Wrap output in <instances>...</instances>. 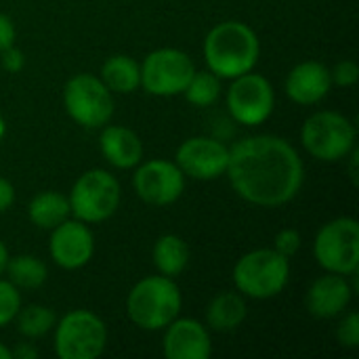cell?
<instances>
[{
  "label": "cell",
  "instance_id": "1",
  "mask_svg": "<svg viewBox=\"0 0 359 359\" xmlns=\"http://www.w3.org/2000/svg\"><path fill=\"white\" fill-rule=\"evenodd\" d=\"M225 175L244 202L263 208L288 204L305 183L299 151L276 135H255L233 143Z\"/></svg>",
  "mask_w": 359,
  "mask_h": 359
},
{
  "label": "cell",
  "instance_id": "2",
  "mask_svg": "<svg viewBox=\"0 0 359 359\" xmlns=\"http://www.w3.org/2000/svg\"><path fill=\"white\" fill-rule=\"evenodd\" d=\"M206 67L221 80H233L257 67L261 57V40L244 21L217 23L202 44Z\"/></svg>",
  "mask_w": 359,
  "mask_h": 359
},
{
  "label": "cell",
  "instance_id": "3",
  "mask_svg": "<svg viewBox=\"0 0 359 359\" xmlns=\"http://www.w3.org/2000/svg\"><path fill=\"white\" fill-rule=\"evenodd\" d=\"M181 307L183 297L175 278L162 273L139 280L126 297L128 320L147 332L164 330L175 318H179Z\"/></svg>",
  "mask_w": 359,
  "mask_h": 359
},
{
  "label": "cell",
  "instance_id": "4",
  "mask_svg": "<svg viewBox=\"0 0 359 359\" xmlns=\"http://www.w3.org/2000/svg\"><path fill=\"white\" fill-rule=\"evenodd\" d=\"M236 290L255 301H267L284 292L290 280V259L273 248H257L238 259L233 265Z\"/></svg>",
  "mask_w": 359,
  "mask_h": 359
},
{
  "label": "cell",
  "instance_id": "5",
  "mask_svg": "<svg viewBox=\"0 0 359 359\" xmlns=\"http://www.w3.org/2000/svg\"><path fill=\"white\" fill-rule=\"evenodd\" d=\"M69 212L74 219L95 225L111 219L120 208L122 189L118 179L105 168H90L82 172L69 189Z\"/></svg>",
  "mask_w": 359,
  "mask_h": 359
},
{
  "label": "cell",
  "instance_id": "6",
  "mask_svg": "<svg viewBox=\"0 0 359 359\" xmlns=\"http://www.w3.org/2000/svg\"><path fill=\"white\" fill-rule=\"evenodd\" d=\"M358 141L355 124L339 111H316L301 128V143L305 151L320 162H341L353 149Z\"/></svg>",
  "mask_w": 359,
  "mask_h": 359
},
{
  "label": "cell",
  "instance_id": "7",
  "mask_svg": "<svg viewBox=\"0 0 359 359\" xmlns=\"http://www.w3.org/2000/svg\"><path fill=\"white\" fill-rule=\"evenodd\" d=\"M107 347L105 322L88 311H67L55 322V353L59 359H97Z\"/></svg>",
  "mask_w": 359,
  "mask_h": 359
},
{
  "label": "cell",
  "instance_id": "8",
  "mask_svg": "<svg viewBox=\"0 0 359 359\" xmlns=\"http://www.w3.org/2000/svg\"><path fill=\"white\" fill-rule=\"evenodd\" d=\"M313 257L328 273L355 276L359 267V223L339 217L320 227L313 240Z\"/></svg>",
  "mask_w": 359,
  "mask_h": 359
},
{
  "label": "cell",
  "instance_id": "9",
  "mask_svg": "<svg viewBox=\"0 0 359 359\" xmlns=\"http://www.w3.org/2000/svg\"><path fill=\"white\" fill-rule=\"evenodd\" d=\"M63 107L82 128H101L114 116V93L99 76L76 74L63 86Z\"/></svg>",
  "mask_w": 359,
  "mask_h": 359
},
{
  "label": "cell",
  "instance_id": "10",
  "mask_svg": "<svg viewBox=\"0 0 359 359\" xmlns=\"http://www.w3.org/2000/svg\"><path fill=\"white\" fill-rule=\"evenodd\" d=\"M196 74L194 59L181 48H156L141 63V86L154 97L183 95Z\"/></svg>",
  "mask_w": 359,
  "mask_h": 359
},
{
  "label": "cell",
  "instance_id": "11",
  "mask_svg": "<svg viewBox=\"0 0 359 359\" xmlns=\"http://www.w3.org/2000/svg\"><path fill=\"white\" fill-rule=\"evenodd\" d=\"M229 116L244 126H259L267 122L276 107V90L271 82L255 72L231 80L225 95Z\"/></svg>",
  "mask_w": 359,
  "mask_h": 359
},
{
  "label": "cell",
  "instance_id": "12",
  "mask_svg": "<svg viewBox=\"0 0 359 359\" xmlns=\"http://www.w3.org/2000/svg\"><path fill=\"white\" fill-rule=\"evenodd\" d=\"M133 189L137 198L149 206H170L185 191V175L175 160H147L135 166Z\"/></svg>",
  "mask_w": 359,
  "mask_h": 359
},
{
  "label": "cell",
  "instance_id": "13",
  "mask_svg": "<svg viewBox=\"0 0 359 359\" xmlns=\"http://www.w3.org/2000/svg\"><path fill=\"white\" fill-rule=\"evenodd\" d=\"M229 162V147L212 137L185 139L175 156L181 172L196 181H217L225 175Z\"/></svg>",
  "mask_w": 359,
  "mask_h": 359
},
{
  "label": "cell",
  "instance_id": "14",
  "mask_svg": "<svg viewBox=\"0 0 359 359\" xmlns=\"http://www.w3.org/2000/svg\"><path fill=\"white\" fill-rule=\"evenodd\" d=\"M48 255L53 263L65 271L82 269L95 255V233L78 219H65L61 225L50 229Z\"/></svg>",
  "mask_w": 359,
  "mask_h": 359
},
{
  "label": "cell",
  "instance_id": "15",
  "mask_svg": "<svg viewBox=\"0 0 359 359\" xmlns=\"http://www.w3.org/2000/svg\"><path fill=\"white\" fill-rule=\"evenodd\" d=\"M162 351L166 359H208L212 355L210 330L191 318H175L164 328Z\"/></svg>",
  "mask_w": 359,
  "mask_h": 359
},
{
  "label": "cell",
  "instance_id": "16",
  "mask_svg": "<svg viewBox=\"0 0 359 359\" xmlns=\"http://www.w3.org/2000/svg\"><path fill=\"white\" fill-rule=\"evenodd\" d=\"M353 297V286L347 282V276L324 273L320 276L305 294L307 311L318 320H332L345 313Z\"/></svg>",
  "mask_w": 359,
  "mask_h": 359
},
{
  "label": "cell",
  "instance_id": "17",
  "mask_svg": "<svg viewBox=\"0 0 359 359\" xmlns=\"http://www.w3.org/2000/svg\"><path fill=\"white\" fill-rule=\"evenodd\" d=\"M332 88L330 67L322 61H303L294 65L284 82V90L290 101L299 105H316Z\"/></svg>",
  "mask_w": 359,
  "mask_h": 359
},
{
  "label": "cell",
  "instance_id": "18",
  "mask_svg": "<svg viewBox=\"0 0 359 359\" xmlns=\"http://www.w3.org/2000/svg\"><path fill=\"white\" fill-rule=\"evenodd\" d=\"M99 149L101 156L111 164L114 168L128 170L135 168L143 160V141L141 137L122 124H105L101 126L99 135Z\"/></svg>",
  "mask_w": 359,
  "mask_h": 359
},
{
  "label": "cell",
  "instance_id": "19",
  "mask_svg": "<svg viewBox=\"0 0 359 359\" xmlns=\"http://www.w3.org/2000/svg\"><path fill=\"white\" fill-rule=\"evenodd\" d=\"M248 316L246 297L238 290L219 292L206 307V328L215 332H233L238 330Z\"/></svg>",
  "mask_w": 359,
  "mask_h": 359
},
{
  "label": "cell",
  "instance_id": "20",
  "mask_svg": "<svg viewBox=\"0 0 359 359\" xmlns=\"http://www.w3.org/2000/svg\"><path fill=\"white\" fill-rule=\"evenodd\" d=\"M99 78L111 93L130 95L141 86V63L130 55H111L103 61Z\"/></svg>",
  "mask_w": 359,
  "mask_h": 359
},
{
  "label": "cell",
  "instance_id": "21",
  "mask_svg": "<svg viewBox=\"0 0 359 359\" xmlns=\"http://www.w3.org/2000/svg\"><path fill=\"white\" fill-rule=\"evenodd\" d=\"M191 252L187 242L181 236L175 233H164L156 240L154 248H151V261L154 267L158 269V273L166 276V278H177L181 276L187 265H189Z\"/></svg>",
  "mask_w": 359,
  "mask_h": 359
},
{
  "label": "cell",
  "instance_id": "22",
  "mask_svg": "<svg viewBox=\"0 0 359 359\" xmlns=\"http://www.w3.org/2000/svg\"><path fill=\"white\" fill-rule=\"evenodd\" d=\"M27 217L38 229H55L72 217L67 196L59 191H40L27 204Z\"/></svg>",
  "mask_w": 359,
  "mask_h": 359
},
{
  "label": "cell",
  "instance_id": "23",
  "mask_svg": "<svg viewBox=\"0 0 359 359\" xmlns=\"http://www.w3.org/2000/svg\"><path fill=\"white\" fill-rule=\"evenodd\" d=\"M4 273L6 280L17 286L19 290H36L48 280V267L44 261H40L34 255H17L8 257Z\"/></svg>",
  "mask_w": 359,
  "mask_h": 359
},
{
  "label": "cell",
  "instance_id": "24",
  "mask_svg": "<svg viewBox=\"0 0 359 359\" xmlns=\"http://www.w3.org/2000/svg\"><path fill=\"white\" fill-rule=\"evenodd\" d=\"M15 326L17 332L25 339H40L44 334H48L55 328L57 316L50 307L44 305H27L21 307L19 313L15 316Z\"/></svg>",
  "mask_w": 359,
  "mask_h": 359
},
{
  "label": "cell",
  "instance_id": "25",
  "mask_svg": "<svg viewBox=\"0 0 359 359\" xmlns=\"http://www.w3.org/2000/svg\"><path fill=\"white\" fill-rule=\"evenodd\" d=\"M221 93H223V84L217 74H212L210 69L204 72L196 69V74L191 76L189 84L183 90V97L196 107H210L219 101Z\"/></svg>",
  "mask_w": 359,
  "mask_h": 359
},
{
  "label": "cell",
  "instance_id": "26",
  "mask_svg": "<svg viewBox=\"0 0 359 359\" xmlns=\"http://www.w3.org/2000/svg\"><path fill=\"white\" fill-rule=\"evenodd\" d=\"M21 309V290L8 280H0V328L11 324Z\"/></svg>",
  "mask_w": 359,
  "mask_h": 359
},
{
  "label": "cell",
  "instance_id": "27",
  "mask_svg": "<svg viewBox=\"0 0 359 359\" xmlns=\"http://www.w3.org/2000/svg\"><path fill=\"white\" fill-rule=\"evenodd\" d=\"M337 341L345 349H358L359 347V316L355 311L347 313L341 324L337 326Z\"/></svg>",
  "mask_w": 359,
  "mask_h": 359
},
{
  "label": "cell",
  "instance_id": "28",
  "mask_svg": "<svg viewBox=\"0 0 359 359\" xmlns=\"http://www.w3.org/2000/svg\"><path fill=\"white\" fill-rule=\"evenodd\" d=\"M301 244H303L301 233L297 229H292V227H286V229L278 231V236L273 240V250L280 252L286 259H292L301 250Z\"/></svg>",
  "mask_w": 359,
  "mask_h": 359
},
{
  "label": "cell",
  "instance_id": "29",
  "mask_svg": "<svg viewBox=\"0 0 359 359\" xmlns=\"http://www.w3.org/2000/svg\"><path fill=\"white\" fill-rule=\"evenodd\" d=\"M330 78H332V84H337V86H343V88L353 86L359 80L358 63L351 61V59L339 61V63L330 69Z\"/></svg>",
  "mask_w": 359,
  "mask_h": 359
},
{
  "label": "cell",
  "instance_id": "30",
  "mask_svg": "<svg viewBox=\"0 0 359 359\" xmlns=\"http://www.w3.org/2000/svg\"><path fill=\"white\" fill-rule=\"evenodd\" d=\"M0 65H2V69H6L8 74L21 72L23 65H25V55H23V50L17 48L15 44L8 46V48H4V50H0Z\"/></svg>",
  "mask_w": 359,
  "mask_h": 359
},
{
  "label": "cell",
  "instance_id": "31",
  "mask_svg": "<svg viewBox=\"0 0 359 359\" xmlns=\"http://www.w3.org/2000/svg\"><path fill=\"white\" fill-rule=\"evenodd\" d=\"M15 38H17V29H15V23L11 21L8 15L0 13V50L8 48L15 44Z\"/></svg>",
  "mask_w": 359,
  "mask_h": 359
},
{
  "label": "cell",
  "instance_id": "32",
  "mask_svg": "<svg viewBox=\"0 0 359 359\" xmlns=\"http://www.w3.org/2000/svg\"><path fill=\"white\" fill-rule=\"evenodd\" d=\"M15 204V187L8 179L0 177V212H6Z\"/></svg>",
  "mask_w": 359,
  "mask_h": 359
},
{
  "label": "cell",
  "instance_id": "33",
  "mask_svg": "<svg viewBox=\"0 0 359 359\" xmlns=\"http://www.w3.org/2000/svg\"><path fill=\"white\" fill-rule=\"evenodd\" d=\"M11 358L13 359H36L38 358V349L29 343H19L17 347L11 349Z\"/></svg>",
  "mask_w": 359,
  "mask_h": 359
},
{
  "label": "cell",
  "instance_id": "34",
  "mask_svg": "<svg viewBox=\"0 0 359 359\" xmlns=\"http://www.w3.org/2000/svg\"><path fill=\"white\" fill-rule=\"evenodd\" d=\"M8 250H6V244L0 240V276L4 273V269H6V263H8Z\"/></svg>",
  "mask_w": 359,
  "mask_h": 359
},
{
  "label": "cell",
  "instance_id": "35",
  "mask_svg": "<svg viewBox=\"0 0 359 359\" xmlns=\"http://www.w3.org/2000/svg\"><path fill=\"white\" fill-rule=\"evenodd\" d=\"M0 359H13L11 358V349L2 343H0Z\"/></svg>",
  "mask_w": 359,
  "mask_h": 359
},
{
  "label": "cell",
  "instance_id": "36",
  "mask_svg": "<svg viewBox=\"0 0 359 359\" xmlns=\"http://www.w3.org/2000/svg\"><path fill=\"white\" fill-rule=\"evenodd\" d=\"M4 135H6V120L0 116V141L4 139Z\"/></svg>",
  "mask_w": 359,
  "mask_h": 359
}]
</instances>
